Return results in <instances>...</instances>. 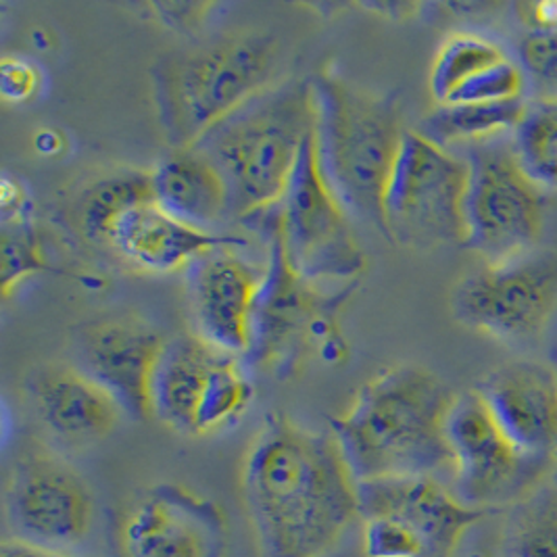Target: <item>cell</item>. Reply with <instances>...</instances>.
<instances>
[{
  "mask_svg": "<svg viewBox=\"0 0 557 557\" xmlns=\"http://www.w3.org/2000/svg\"><path fill=\"white\" fill-rule=\"evenodd\" d=\"M527 84L520 67L511 61H499L466 82L449 102H504L524 99ZM445 102V104H449Z\"/></svg>",
  "mask_w": 557,
  "mask_h": 557,
  "instance_id": "29",
  "label": "cell"
},
{
  "mask_svg": "<svg viewBox=\"0 0 557 557\" xmlns=\"http://www.w3.org/2000/svg\"><path fill=\"white\" fill-rule=\"evenodd\" d=\"M245 228L276 238L288 265L313 284L320 280H354L366 270V255L354 222L334 199L315 163L313 136L280 201L245 218Z\"/></svg>",
  "mask_w": 557,
  "mask_h": 557,
  "instance_id": "6",
  "label": "cell"
},
{
  "mask_svg": "<svg viewBox=\"0 0 557 557\" xmlns=\"http://www.w3.org/2000/svg\"><path fill=\"white\" fill-rule=\"evenodd\" d=\"M520 20L529 29H543V27H557V0L545 2H529L520 4Z\"/></svg>",
  "mask_w": 557,
  "mask_h": 557,
  "instance_id": "33",
  "label": "cell"
},
{
  "mask_svg": "<svg viewBox=\"0 0 557 557\" xmlns=\"http://www.w3.org/2000/svg\"><path fill=\"white\" fill-rule=\"evenodd\" d=\"M120 255L132 268L149 274L186 270L199 255L222 245H245L236 234L190 228L154 203L152 195L134 199L113 213L97 240Z\"/></svg>",
  "mask_w": 557,
  "mask_h": 557,
  "instance_id": "17",
  "label": "cell"
},
{
  "mask_svg": "<svg viewBox=\"0 0 557 557\" xmlns=\"http://www.w3.org/2000/svg\"><path fill=\"white\" fill-rule=\"evenodd\" d=\"M152 199L190 228L213 232L230 218L226 184L197 149L170 151L151 170Z\"/></svg>",
  "mask_w": 557,
  "mask_h": 557,
  "instance_id": "21",
  "label": "cell"
},
{
  "mask_svg": "<svg viewBox=\"0 0 557 557\" xmlns=\"http://www.w3.org/2000/svg\"><path fill=\"white\" fill-rule=\"evenodd\" d=\"M359 518H388L416 532L429 557H451L461 536L495 509L463 506L434 476H386L357 482Z\"/></svg>",
  "mask_w": 557,
  "mask_h": 557,
  "instance_id": "15",
  "label": "cell"
},
{
  "mask_svg": "<svg viewBox=\"0 0 557 557\" xmlns=\"http://www.w3.org/2000/svg\"><path fill=\"white\" fill-rule=\"evenodd\" d=\"M92 495L76 470L57 457H22L7 481L4 516L15 539L65 554L92 524Z\"/></svg>",
  "mask_w": 557,
  "mask_h": 557,
  "instance_id": "12",
  "label": "cell"
},
{
  "mask_svg": "<svg viewBox=\"0 0 557 557\" xmlns=\"http://www.w3.org/2000/svg\"><path fill=\"white\" fill-rule=\"evenodd\" d=\"M556 370H557V368H556Z\"/></svg>",
  "mask_w": 557,
  "mask_h": 557,
  "instance_id": "37",
  "label": "cell"
},
{
  "mask_svg": "<svg viewBox=\"0 0 557 557\" xmlns=\"http://www.w3.org/2000/svg\"><path fill=\"white\" fill-rule=\"evenodd\" d=\"M556 307L557 253L549 251L486 263L459 280L451 297L459 324L507 343L539 336Z\"/></svg>",
  "mask_w": 557,
  "mask_h": 557,
  "instance_id": "11",
  "label": "cell"
},
{
  "mask_svg": "<svg viewBox=\"0 0 557 557\" xmlns=\"http://www.w3.org/2000/svg\"><path fill=\"white\" fill-rule=\"evenodd\" d=\"M38 70L20 57H4L0 67V92L9 102H24L38 88Z\"/></svg>",
  "mask_w": 557,
  "mask_h": 557,
  "instance_id": "31",
  "label": "cell"
},
{
  "mask_svg": "<svg viewBox=\"0 0 557 557\" xmlns=\"http://www.w3.org/2000/svg\"><path fill=\"white\" fill-rule=\"evenodd\" d=\"M445 431L454 456V495L463 506L497 511L554 472L556 457L522 454L474 388L457 395Z\"/></svg>",
  "mask_w": 557,
  "mask_h": 557,
  "instance_id": "10",
  "label": "cell"
},
{
  "mask_svg": "<svg viewBox=\"0 0 557 557\" xmlns=\"http://www.w3.org/2000/svg\"><path fill=\"white\" fill-rule=\"evenodd\" d=\"M518 61L532 102H557V27L529 29Z\"/></svg>",
  "mask_w": 557,
  "mask_h": 557,
  "instance_id": "27",
  "label": "cell"
},
{
  "mask_svg": "<svg viewBox=\"0 0 557 557\" xmlns=\"http://www.w3.org/2000/svg\"><path fill=\"white\" fill-rule=\"evenodd\" d=\"M366 557H429L424 541L406 524L388 518L363 520Z\"/></svg>",
  "mask_w": 557,
  "mask_h": 557,
  "instance_id": "30",
  "label": "cell"
},
{
  "mask_svg": "<svg viewBox=\"0 0 557 557\" xmlns=\"http://www.w3.org/2000/svg\"><path fill=\"white\" fill-rule=\"evenodd\" d=\"M211 9L213 4H151V11L159 15L161 22H165V26L180 29L203 24L205 15Z\"/></svg>",
  "mask_w": 557,
  "mask_h": 557,
  "instance_id": "32",
  "label": "cell"
},
{
  "mask_svg": "<svg viewBox=\"0 0 557 557\" xmlns=\"http://www.w3.org/2000/svg\"><path fill=\"white\" fill-rule=\"evenodd\" d=\"M152 195L151 172H122L97 182L82 201V228L90 240H97L107 220L124 205Z\"/></svg>",
  "mask_w": 557,
  "mask_h": 557,
  "instance_id": "26",
  "label": "cell"
},
{
  "mask_svg": "<svg viewBox=\"0 0 557 557\" xmlns=\"http://www.w3.org/2000/svg\"><path fill=\"white\" fill-rule=\"evenodd\" d=\"M226 355L195 332L165 338L152 372L151 416L195 436L207 388Z\"/></svg>",
  "mask_w": 557,
  "mask_h": 557,
  "instance_id": "20",
  "label": "cell"
},
{
  "mask_svg": "<svg viewBox=\"0 0 557 557\" xmlns=\"http://www.w3.org/2000/svg\"><path fill=\"white\" fill-rule=\"evenodd\" d=\"M456 149L468 165L463 249L481 255L486 263H504L531 253L543 230L545 195L524 172L511 134L466 143Z\"/></svg>",
  "mask_w": 557,
  "mask_h": 557,
  "instance_id": "7",
  "label": "cell"
},
{
  "mask_svg": "<svg viewBox=\"0 0 557 557\" xmlns=\"http://www.w3.org/2000/svg\"><path fill=\"white\" fill-rule=\"evenodd\" d=\"M265 240L268 270L255 304L251 345L243 363L286 379L311 347L320 351L330 338L338 336L334 318L354 290L349 286L338 295H322L313 282L288 265L276 238Z\"/></svg>",
  "mask_w": 557,
  "mask_h": 557,
  "instance_id": "9",
  "label": "cell"
},
{
  "mask_svg": "<svg viewBox=\"0 0 557 557\" xmlns=\"http://www.w3.org/2000/svg\"><path fill=\"white\" fill-rule=\"evenodd\" d=\"M309 79L320 176L349 218L384 234L382 199L407 132L399 101L368 92L332 72Z\"/></svg>",
  "mask_w": 557,
  "mask_h": 557,
  "instance_id": "3",
  "label": "cell"
},
{
  "mask_svg": "<svg viewBox=\"0 0 557 557\" xmlns=\"http://www.w3.org/2000/svg\"><path fill=\"white\" fill-rule=\"evenodd\" d=\"M509 557H557V486H536L522 497L506 532Z\"/></svg>",
  "mask_w": 557,
  "mask_h": 557,
  "instance_id": "23",
  "label": "cell"
},
{
  "mask_svg": "<svg viewBox=\"0 0 557 557\" xmlns=\"http://www.w3.org/2000/svg\"><path fill=\"white\" fill-rule=\"evenodd\" d=\"M511 140L531 180L557 190V102H529Z\"/></svg>",
  "mask_w": 557,
  "mask_h": 557,
  "instance_id": "24",
  "label": "cell"
},
{
  "mask_svg": "<svg viewBox=\"0 0 557 557\" xmlns=\"http://www.w3.org/2000/svg\"><path fill=\"white\" fill-rule=\"evenodd\" d=\"M63 557H67V556H63Z\"/></svg>",
  "mask_w": 557,
  "mask_h": 557,
  "instance_id": "36",
  "label": "cell"
},
{
  "mask_svg": "<svg viewBox=\"0 0 557 557\" xmlns=\"http://www.w3.org/2000/svg\"><path fill=\"white\" fill-rule=\"evenodd\" d=\"M226 516L213 502L180 484H159L127 511L126 557H224Z\"/></svg>",
  "mask_w": 557,
  "mask_h": 557,
  "instance_id": "13",
  "label": "cell"
},
{
  "mask_svg": "<svg viewBox=\"0 0 557 557\" xmlns=\"http://www.w3.org/2000/svg\"><path fill=\"white\" fill-rule=\"evenodd\" d=\"M163 343L161 334L138 322H97L77 334V368L101 386L122 413L147 420L152 372Z\"/></svg>",
  "mask_w": 557,
  "mask_h": 557,
  "instance_id": "16",
  "label": "cell"
},
{
  "mask_svg": "<svg viewBox=\"0 0 557 557\" xmlns=\"http://www.w3.org/2000/svg\"><path fill=\"white\" fill-rule=\"evenodd\" d=\"M245 245H222L186 268V295L195 334L224 354L245 357L251 345L253 313L265 270L243 255Z\"/></svg>",
  "mask_w": 557,
  "mask_h": 557,
  "instance_id": "14",
  "label": "cell"
},
{
  "mask_svg": "<svg viewBox=\"0 0 557 557\" xmlns=\"http://www.w3.org/2000/svg\"><path fill=\"white\" fill-rule=\"evenodd\" d=\"M278 65V40L265 32L232 34L161 57L151 67L152 99L170 149H193L211 127L276 84Z\"/></svg>",
  "mask_w": 557,
  "mask_h": 557,
  "instance_id": "5",
  "label": "cell"
},
{
  "mask_svg": "<svg viewBox=\"0 0 557 557\" xmlns=\"http://www.w3.org/2000/svg\"><path fill=\"white\" fill-rule=\"evenodd\" d=\"M2 295L9 293L22 280L45 270V259L40 253L36 232L29 224V218L24 220H2Z\"/></svg>",
  "mask_w": 557,
  "mask_h": 557,
  "instance_id": "28",
  "label": "cell"
},
{
  "mask_svg": "<svg viewBox=\"0 0 557 557\" xmlns=\"http://www.w3.org/2000/svg\"><path fill=\"white\" fill-rule=\"evenodd\" d=\"M474 391L522 454L557 457V370L518 359L488 372Z\"/></svg>",
  "mask_w": 557,
  "mask_h": 557,
  "instance_id": "18",
  "label": "cell"
},
{
  "mask_svg": "<svg viewBox=\"0 0 557 557\" xmlns=\"http://www.w3.org/2000/svg\"><path fill=\"white\" fill-rule=\"evenodd\" d=\"M527 107L524 99L438 104L424 115L416 132L443 149H456L466 143L511 134L522 122Z\"/></svg>",
  "mask_w": 557,
  "mask_h": 557,
  "instance_id": "22",
  "label": "cell"
},
{
  "mask_svg": "<svg viewBox=\"0 0 557 557\" xmlns=\"http://www.w3.org/2000/svg\"><path fill=\"white\" fill-rule=\"evenodd\" d=\"M313 124L311 79L288 77L238 107L193 147L224 180L230 218L243 222L278 203Z\"/></svg>",
  "mask_w": 557,
  "mask_h": 557,
  "instance_id": "4",
  "label": "cell"
},
{
  "mask_svg": "<svg viewBox=\"0 0 557 557\" xmlns=\"http://www.w3.org/2000/svg\"><path fill=\"white\" fill-rule=\"evenodd\" d=\"M466 184L457 152L407 129L382 199L384 236L413 251L463 247Z\"/></svg>",
  "mask_w": 557,
  "mask_h": 557,
  "instance_id": "8",
  "label": "cell"
},
{
  "mask_svg": "<svg viewBox=\"0 0 557 557\" xmlns=\"http://www.w3.org/2000/svg\"><path fill=\"white\" fill-rule=\"evenodd\" d=\"M26 391L45 429L72 445L107 436L122 416L117 404L77 366H38L27 376Z\"/></svg>",
  "mask_w": 557,
  "mask_h": 557,
  "instance_id": "19",
  "label": "cell"
},
{
  "mask_svg": "<svg viewBox=\"0 0 557 557\" xmlns=\"http://www.w3.org/2000/svg\"><path fill=\"white\" fill-rule=\"evenodd\" d=\"M240 486L261 557H326L359 518L357 481L334 434L284 413L265 416Z\"/></svg>",
  "mask_w": 557,
  "mask_h": 557,
  "instance_id": "1",
  "label": "cell"
},
{
  "mask_svg": "<svg viewBox=\"0 0 557 557\" xmlns=\"http://www.w3.org/2000/svg\"><path fill=\"white\" fill-rule=\"evenodd\" d=\"M65 554H57L49 552L36 545H29L26 541L13 539V541H4L0 547V557H63Z\"/></svg>",
  "mask_w": 557,
  "mask_h": 557,
  "instance_id": "34",
  "label": "cell"
},
{
  "mask_svg": "<svg viewBox=\"0 0 557 557\" xmlns=\"http://www.w3.org/2000/svg\"><path fill=\"white\" fill-rule=\"evenodd\" d=\"M554 484L557 486V457H556V466H554Z\"/></svg>",
  "mask_w": 557,
  "mask_h": 557,
  "instance_id": "35",
  "label": "cell"
},
{
  "mask_svg": "<svg viewBox=\"0 0 557 557\" xmlns=\"http://www.w3.org/2000/svg\"><path fill=\"white\" fill-rule=\"evenodd\" d=\"M504 51L474 34L451 36L432 63L431 92L438 104L451 101L457 90L482 70L504 61Z\"/></svg>",
  "mask_w": 557,
  "mask_h": 557,
  "instance_id": "25",
  "label": "cell"
},
{
  "mask_svg": "<svg viewBox=\"0 0 557 557\" xmlns=\"http://www.w3.org/2000/svg\"><path fill=\"white\" fill-rule=\"evenodd\" d=\"M449 384L420 366H397L366 382L354 406L330 420L355 481L434 476L454 470L447 416Z\"/></svg>",
  "mask_w": 557,
  "mask_h": 557,
  "instance_id": "2",
  "label": "cell"
}]
</instances>
